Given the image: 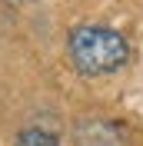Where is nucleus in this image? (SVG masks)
<instances>
[{
  "label": "nucleus",
  "mask_w": 143,
  "mask_h": 146,
  "mask_svg": "<svg viewBox=\"0 0 143 146\" xmlns=\"http://www.w3.org/2000/svg\"><path fill=\"white\" fill-rule=\"evenodd\" d=\"M67 56L80 76H110L130 60L126 36L103 23H80L67 36Z\"/></svg>",
  "instance_id": "1"
},
{
  "label": "nucleus",
  "mask_w": 143,
  "mask_h": 146,
  "mask_svg": "<svg viewBox=\"0 0 143 146\" xmlns=\"http://www.w3.org/2000/svg\"><path fill=\"white\" fill-rule=\"evenodd\" d=\"M13 146H60V136L47 126H23L13 139Z\"/></svg>",
  "instance_id": "2"
}]
</instances>
